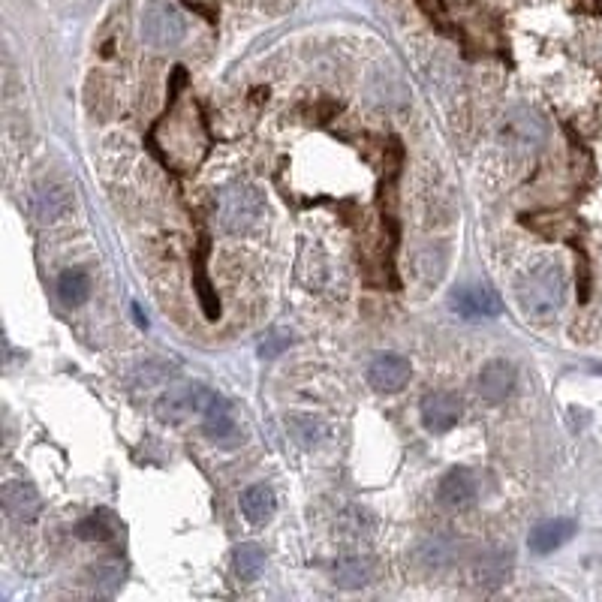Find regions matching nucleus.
I'll return each mask as SVG.
<instances>
[{
  "mask_svg": "<svg viewBox=\"0 0 602 602\" xmlns=\"http://www.w3.org/2000/svg\"><path fill=\"white\" fill-rule=\"evenodd\" d=\"M566 274L557 262H542L521 274L515 283L518 305L530 320H551L566 301Z\"/></svg>",
  "mask_w": 602,
  "mask_h": 602,
  "instance_id": "f257e3e1",
  "label": "nucleus"
},
{
  "mask_svg": "<svg viewBox=\"0 0 602 602\" xmlns=\"http://www.w3.org/2000/svg\"><path fill=\"white\" fill-rule=\"evenodd\" d=\"M265 211V199L253 184L235 181L217 193V223L229 235L247 232Z\"/></svg>",
  "mask_w": 602,
  "mask_h": 602,
  "instance_id": "f03ea898",
  "label": "nucleus"
},
{
  "mask_svg": "<svg viewBox=\"0 0 602 602\" xmlns=\"http://www.w3.org/2000/svg\"><path fill=\"white\" fill-rule=\"evenodd\" d=\"M187 34L184 16L169 4V0H151L142 13V40L151 49H175Z\"/></svg>",
  "mask_w": 602,
  "mask_h": 602,
  "instance_id": "7ed1b4c3",
  "label": "nucleus"
},
{
  "mask_svg": "<svg viewBox=\"0 0 602 602\" xmlns=\"http://www.w3.org/2000/svg\"><path fill=\"white\" fill-rule=\"evenodd\" d=\"M500 139L509 145V148H518V151H530V148H539L545 145L548 139V124L542 121V115H536L533 109H509L500 121Z\"/></svg>",
  "mask_w": 602,
  "mask_h": 602,
  "instance_id": "20e7f679",
  "label": "nucleus"
},
{
  "mask_svg": "<svg viewBox=\"0 0 602 602\" xmlns=\"http://www.w3.org/2000/svg\"><path fill=\"white\" fill-rule=\"evenodd\" d=\"M449 305L464 320H497L503 314V298L485 283H470L455 289Z\"/></svg>",
  "mask_w": 602,
  "mask_h": 602,
  "instance_id": "39448f33",
  "label": "nucleus"
},
{
  "mask_svg": "<svg viewBox=\"0 0 602 602\" xmlns=\"http://www.w3.org/2000/svg\"><path fill=\"white\" fill-rule=\"evenodd\" d=\"M214 398L211 389L199 386V383H187V386H172L160 401H157V416L166 422H178L184 416H193L208 407V401Z\"/></svg>",
  "mask_w": 602,
  "mask_h": 602,
  "instance_id": "423d86ee",
  "label": "nucleus"
},
{
  "mask_svg": "<svg viewBox=\"0 0 602 602\" xmlns=\"http://www.w3.org/2000/svg\"><path fill=\"white\" fill-rule=\"evenodd\" d=\"M419 413H422V425H425L431 434H446V431H452V428L461 422L464 407H461V398H458V395L437 389V392H428V395L422 398Z\"/></svg>",
  "mask_w": 602,
  "mask_h": 602,
  "instance_id": "0eeeda50",
  "label": "nucleus"
},
{
  "mask_svg": "<svg viewBox=\"0 0 602 602\" xmlns=\"http://www.w3.org/2000/svg\"><path fill=\"white\" fill-rule=\"evenodd\" d=\"M70 208H73V190L64 181H43L31 193V211L43 223L61 220Z\"/></svg>",
  "mask_w": 602,
  "mask_h": 602,
  "instance_id": "6e6552de",
  "label": "nucleus"
},
{
  "mask_svg": "<svg viewBox=\"0 0 602 602\" xmlns=\"http://www.w3.org/2000/svg\"><path fill=\"white\" fill-rule=\"evenodd\" d=\"M413 377V368L404 356L398 353H383L371 362L368 368V383L377 389V392H401Z\"/></svg>",
  "mask_w": 602,
  "mask_h": 602,
  "instance_id": "1a4fd4ad",
  "label": "nucleus"
},
{
  "mask_svg": "<svg viewBox=\"0 0 602 602\" xmlns=\"http://www.w3.org/2000/svg\"><path fill=\"white\" fill-rule=\"evenodd\" d=\"M0 500H4L7 515H10L13 521H19V524L34 521V518L40 515V506H43L37 488H34L31 482H25V479H10V482H4Z\"/></svg>",
  "mask_w": 602,
  "mask_h": 602,
  "instance_id": "9d476101",
  "label": "nucleus"
},
{
  "mask_svg": "<svg viewBox=\"0 0 602 602\" xmlns=\"http://www.w3.org/2000/svg\"><path fill=\"white\" fill-rule=\"evenodd\" d=\"M512 386H515V368L506 362V359H491L482 365L479 377H476V389L485 401L491 404H500L512 395Z\"/></svg>",
  "mask_w": 602,
  "mask_h": 602,
  "instance_id": "9b49d317",
  "label": "nucleus"
},
{
  "mask_svg": "<svg viewBox=\"0 0 602 602\" xmlns=\"http://www.w3.org/2000/svg\"><path fill=\"white\" fill-rule=\"evenodd\" d=\"M437 500L446 509H467L476 503V482L467 470H449L437 485Z\"/></svg>",
  "mask_w": 602,
  "mask_h": 602,
  "instance_id": "f8f14e48",
  "label": "nucleus"
},
{
  "mask_svg": "<svg viewBox=\"0 0 602 602\" xmlns=\"http://www.w3.org/2000/svg\"><path fill=\"white\" fill-rule=\"evenodd\" d=\"M572 536H575V521H569V518H554V521H542L539 527H533L527 545H530L533 554H551V551H557L560 545H566Z\"/></svg>",
  "mask_w": 602,
  "mask_h": 602,
  "instance_id": "ddd939ff",
  "label": "nucleus"
},
{
  "mask_svg": "<svg viewBox=\"0 0 602 602\" xmlns=\"http://www.w3.org/2000/svg\"><path fill=\"white\" fill-rule=\"evenodd\" d=\"M238 506H241V515H244L250 524H256V527H259V524L271 521L277 500H274V491H271L268 485H250V488H244V491H241V500H238Z\"/></svg>",
  "mask_w": 602,
  "mask_h": 602,
  "instance_id": "4468645a",
  "label": "nucleus"
},
{
  "mask_svg": "<svg viewBox=\"0 0 602 602\" xmlns=\"http://www.w3.org/2000/svg\"><path fill=\"white\" fill-rule=\"evenodd\" d=\"M509 572H512V557L506 551H491V554L476 560L473 581L479 587H497V584H503L509 578Z\"/></svg>",
  "mask_w": 602,
  "mask_h": 602,
  "instance_id": "2eb2a0df",
  "label": "nucleus"
},
{
  "mask_svg": "<svg viewBox=\"0 0 602 602\" xmlns=\"http://www.w3.org/2000/svg\"><path fill=\"white\" fill-rule=\"evenodd\" d=\"M58 295L67 308H79L91 298V277L82 268H70L58 277Z\"/></svg>",
  "mask_w": 602,
  "mask_h": 602,
  "instance_id": "dca6fc26",
  "label": "nucleus"
},
{
  "mask_svg": "<svg viewBox=\"0 0 602 602\" xmlns=\"http://www.w3.org/2000/svg\"><path fill=\"white\" fill-rule=\"evenodd\" d=\"M371 560L359 557V554H344L335 560V584L341 587H362L371 581Z\"/></svg>",
  "mask_w": 602,
  "mask_h": 602,
  "instance_id": "f3484780",
  "label": "nucleus"
},
{
  "mask_svg": "<svg viewBox=\"0 0 602 602\" xmlns=\"http://www.w3.org/2000/svg\"><path fill=\"white\" fill-rule=\"evenodd\" d=\"M202 428L208 431V437H214V440H226L229 434H235V422H232V413H229V407H226V401L223 398H211L208 401V407L202 410Z\"/></svg>",
  "mask_w": 602,
  "mask_h": 602,
  "instance_id": "a211bd4d",
  "label": "nucleus"
},
{
  "mask_svg": "<svg viewBox=\"0 0 602 602\" xmlns=\"http://www.w3.org/2000/svg\"><path fill=\"white\" fill-rule=\"evenodd\" d=\"M265 569V548L256 542H241L235 548V572L241 581H256Z\"/></svg>",
  "mask_w": 602,
  "mask_h": 602,
  "instance_id": "6ab92c4d",
  "label": "nucleus"
},
{
  "mask_svg": "<svg viewBox=\"0 0 602 602\" xmlns=\"http://www.w3.org/2000/svg\"><path fill=\"white\" fill-rule=\"evenodd\" d=\"M286 428H289V437L298 443V446H305V449H311V446H317L323 437H326V425L320 422V419H314V416H289L286 419Z\"/></svg>",
  "mask_w": 602,
  "mask_h": 602,
  "instance_id": "aec40b11",
  "label": "nucleus"
},
{
  "mask_svg": "<svg viewBox=\"0 0 602 602\" xmlns=\"http://www.w3.org/2000/svg\"><path fill=\"white\" fill-rule=\"evenodd\" d=\"M416 554H419V560H422L425 566L440 569V566H446V563L455 560V542L446 539V536H431V539H425V542L419 545Z\"/></svg>",
  "mask_w": 602,
  "mask_h": 602,
  "instance_id": "412c9836",
  "label": "nucleus"
},
{
  "mask_svg": "<svg viewBox=\"0 0 602 602\" xmlns=\"http://www.w3.org/2000/svg\"><path fill=\"white\" fill-rule=\"evenodd\" d=\"M91 578V587L97 590V593H115L118 587H121V578H124V569H121V563H115V560H106V563H97V566H91V572H88Z\"/></svg>",
  "mask_w": 602,
  "mask_h": 602,
  "instance_id": "4be33fe9",
  "label": "nucleus"
},
{
  "mask_svg": "<svg viewBox=\"0 0 602 602\" xmlns=\"http://www.w3.org/2000/svg\"><path fill=\"white\" fill-rule=\"evenodd\" d=\"M419 271L425 274V280H437L440 274H443V253L440 250H425L422 256H419Z\"/></svg>",
  "mask_w": 602,
  "mask_h": 602,
  "instance_id": "5701e85b",
  "label": "nucleus"
},
{
  "mask_svg": "<svg viewBox=\"0 0 602 602\" xmlns=\"http://www.w3.org/2000/svg\"><path fill=\"white\" fill-rule=\"evenodd\" d=\"M292 344V338L289 335H283V332H274V335H268L265 341H262V347H259V356L262 359H277L286 347Z\"/></svg>",
  "mask_w": 602,
  "mask_h": 602,
  "instance_id": "b1692460",
  "label": "nucleus"
}]
</instances>
